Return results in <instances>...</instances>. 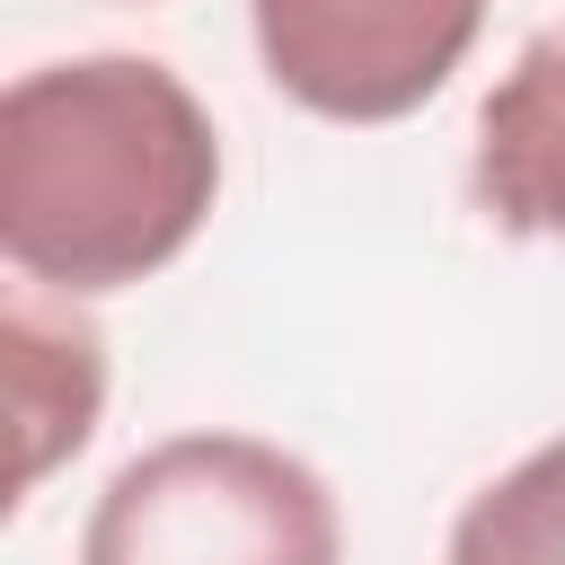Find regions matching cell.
<instances>
[{"label": "cell", "instance_id": "obj_1", "mask_svg": "<svg viewBox=\"0 0 565 565\" xmlns=\"http://www.w3.org/2000/svg\"><path fill=\"white\" fill-rule=\"evenodd\" d=\"M221 194L203 97L150 53L35 62L0 97V256L62 300L132 291L194 247Z\"/></svg>", "mask_w": 565, "mask_h": 565}, {"label": "cell", "instance_id": "obj_2", "mask_svg": "<svg viewBox=\"0 0 565 565\" xmlns=\"http://www.w3.org/2000/svg\"><path fill=\"white\" fill-rule=\"evenodd\" d=\"M79 565H344V512L282 441L168 433L106 477Z\"/></svg>", "mask_w": 565, "mask_h": 565}, {"label": "cell", "instance_id": "obj_3", "mask_svg": "<svg viewBox=\"0 0 565 565\" xmlns=\"http://www.w3.org/2000/svg\"><path fill=\"white\" fill-rule=\"evenodd\" d=\"M265 79L327 124H397L450 88L486 0H247Z\"/></svg>", "mask_w": 565, "mask_h": 565}, {"label": "cell", "instance_id": "obj_4", "mask_svg": "<svg viewBox=\"0 0 565 565\" xmlns=\"http://www.w3.org/2000/svg\"><path fill=\"white\" fill-rule=\"evenodd\" d=\"M0 371H9V424H18V468H9V503H26L62 459H79V441L97 433L106 406V344L97 327L44 282H18L0 309Z\"/></svg>", "mask_w": 565, "mask_h": 565}, {"label": "cell", "instance_id": "obj_5", "mask_svg": "<svg viewBox=\"0 0 565 565\" xmlns=\"http://www.w3.org/2000/svg\"><path fill=\"white\" fill-rule=\"evenodd\" d=\"M468 203L503 238H565V26L530 35L477 106Z\"/></svg>", "mask_w": 565, "mask_h": 565}, {"label": "cell", "instance_id": "obj_6", "mask_svg": "<svg viewBox=\"0 0 565 565\" xmlns=\"http://www.w3.org/2000/svg\"><path fill=\"white\" fill-rule=\"evenodd\" d=\"M441 565H565V433L459 503Z\"/></svg>", "mask_w": 565, "mask_h": 565}]
</instances>
